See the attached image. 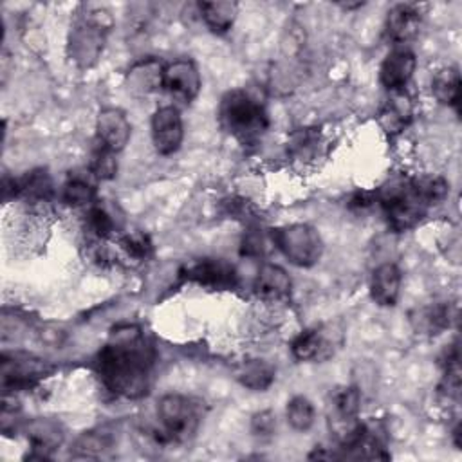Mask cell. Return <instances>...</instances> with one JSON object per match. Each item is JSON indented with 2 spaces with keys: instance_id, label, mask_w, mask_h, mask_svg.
Here are the masks:
<instances>
[{
  "instance_id": "cell-2",
  "label": "cell",
  "mask_w": 462,
  "mask_h": 462,
  "mask_svg": "<svg viewBox=\"0 0 462 462\" xmlns=\"http://www.w3.org/2000/svg\"><path fill=\"white\" fill-rule=\"evenodd\" d=\"M449 186L446 179L439 175H422L411 179H392L379 191L375 200L379 202L388 226L397 231H408L415 227L428 213V209L446 199Z\"/></svg>"
},
{
  "instance_id": "cell-27",
  "label": "cell",
  "mask_w": 462,
  "mask_h": 462,
  "mask_svg": "<svg viewBox=\"0 0 462 462\" xmlns=\"http://www.w3.org/2000/svg\"><path fill=\"white\" fill-rule=\"evenodd\" d=\"M319 132L316 128H300L291 134L289 153L298 161H309L319 148Z\"/></svg>"
},
{
  "instance_id": "cell-3",
  "label": "cell",
  "mask_w": 462,
  "mask_h": 462,
  "mask_svg": "<svg viewBox=\"0 0 462 462\" xmlns=\"http://www.w3.org/2000/svg\"><path fill=\"white\" fill-rule=\"evenodd\" d=\"M112 14L99 5H79L74 13L69 38L67 56L78 69H90L103 54L108 32L112 29Z\"/></svg>"
},
{
  "instance_id": "cell-17",
  "label": "cell",
  "mask_w": 462,
  "mask_h": 462,
  "mask_svg": "<svg viewBox=\"0 0 462 462\" xmlns=\"http://www.w3.org/2000/svg\"><path fill=\"white\" fill-rule=\"evenodd\" d=\"M164 63L155 58H146L134 63L126 72V87L134 96H148L162 88Z\"/></svg>"
},
{
  "instance_id": "cell-18",
  "label": "cell",
  "mask_w": 462,
  "mask_h": 462,
  "mask_svg": "<svg viewBox=\"0 0 462 462\" xmlns=\"http://www.w3.org/2000/svg\"><path fill=\"white\" fill-rule=\"evenodd\" d=\"M420 27V11L415 4H397L388 11L386 34L397 45L411 40Z\"/></svg>"
},
{
  "instance_id": "cell-12",
  "label": "cell",
  "mask_w": 462,
  "mask_h": 462,
  "mask_svg": "<svg viewBox=\"0 0 462 462\" xmlns=\"http://www.w3.org/2000/svg\"><path fill=\"white\" fill-rule=\"evenodd\" d=\"M188 280L211 289H233L236 285V271L222 258H204L191 265Z\"/></svg>"
},
{
  "instance_id": "cell-15",
  "label": "cell",
  "mask_w": 462,
  "mask_h": 462,
  "mask_svg": "<svg viewBox=\"0 0 462 462\" xmlns=\"http://www.w3.org/2000/svg\"><path fill=\"white\" fill-rule=\"evenodd\" d=\"M402 274L393 262L381 263L370 276V296L381 307H393L401 294Z\"/></svg>"
},
{
  "instance_id": "cell-22",
  "label": "cell",
  "mask_w": 462,
  "mask_h": 462,
  "mask_svg": "<svg viewBox=\"0 0 462 462\" xmlns=\"http://www.w3.org/2000/svg\"><path fill=\"white\" fill-rule=\"evenodd\" d=\"M451 310L446 303H433L422 309H417L415 314H411V325L419 334L435 336L440 334L449 327Z\"/></svg>"
},
{
  "instance_id": "cell-11",
  "label": "cell",
  "mask_w": 462,
  "mask_h": 462,
  "mask_svg": "<svg viewBox=\"0 0 462 462\" xmlns=\"http://www.w3.org/2000/svg\"><path fill=\"white\" fill-rule=\"evenodd\" d=\"M43 374H45V368L40 363V359H34L31 356H20V354L2 356L0 375H2V388L5 393L11 390L31 386Z\"/></svg>"
},
{
  "instance_id": "cell-28",
  "label": "cell",
  "mask_w": 462,
  "mask_h": 462,
  "mask_svg": "<svg viewBox=\"0 0 462 462\" xmlns=\"http://www.w3.org/2000/svg\"><path fill=\"white\" fill-rule=\"evenodd\" d=\"M114 218L112 215L103 208V206H97V204H92L88 208V213H87V229L97 238V240H103L106 236H110L114 233Z\"/></svg>"
},
{
  "instance_id": "cell-6",
  "label": "cell",
  "mask_w": 462,
  "mask_h": 462,
  "mask_svg": "<svg viewBox=\"0 0 462 462\" xmlns=\"http://www.w3.org/2000/svg\"><path fill=\"white\" fill-rule=\"evenodd\" d=\"M271 238L280 253L296 267H312L323 254V240L309 224H287L273 229Z\"/></svg>"
},
{
  "instance_id": "cell-7",
  "label": "cell",
  "mask_w": 462,
  "mask_h": 462,
  "mask_svg": "<svg viewBox=\"0 0 462 462\" xmlns=\"http://www.w3.org/2000/svg\"><path fill=\"white\" fill-rule=\"evenodd\" d=\"M150 128H152V143L157 153L171 155L180 148L184 139V123L175 105L159 106L152 116Z\"/></svg>"
},
{
  "instance_id": "cell-24",
  "label": "cell",
  "mask_w": 462,
  "mask_h": 462,
  "mask_svg": "<svg viewBox=\"0 0 462 462\" xmlns=\"http://www.w3.org/2000/svg\"><path fill=\"white\" fill-rule=\"evenodd\" d=\"M236 377L245 388L254 392H263L274 381V368L262 359H251L238 368Z\"/></svg>"
},
{
  "instance_id": "cell-8",
  "label": "cell",
  "mask_w": 462,
  "mask_h": 462,
  "mask_svg": "<svg viewBox=\"0 0 462 462\" xmlns=\"http://www.w3.org/2000/svg\"><path fill=\"white\" fill-rule=\"evenodd\" d=\"M162 88L177 101L191 103L200 88L202 78L197 65L191 60H175L164 65Z\"/></svg>"
},
{
  "instance_id": "cell-4",
  "label": "cell",
  "mask_w": 462,
  "mask_h": 462,
  "mask_svg": "<svg viewBox=\"0 0 462 462\" xmlns=\"http://www.w3.org/2000/svg\"><path fill=\"white\" fill-rule=\"evenodd\" d=\"M218 119L222 128L242 144L256 143L269 128L265 105L258 96L245 88H233L222 96Z\"/></svg>"
},
{
  "instance_id": "cell-10",
  "label": "cell",
  "mask_w": 462,
  "mask_h": 462,
  "mask_svg": "<svg viewBox=\"0 0 462 462\" xmlns=\"http://www.w3.org/2000/svg\"><path fill=\"white\" fill-rule=\"evenodd\" d=\"M130 135H132V125L123 110L108 106L97 114L96 139L99 146L110 150L112 153H119L128 144Z\"/></svg>"
},
{
  "instance_id": "cell-19",
  "label": "cell",
  "mask_w": 462,
  "mask_h": 462,
  "mask_svg": "<svg viewBox=\"0 0 462 462\" xmlns=\"http://www.w3.org/2000/svg\"><path fill=\"white\" fill-rule=\"evenodd\" d=\"M32 446L29 458H49L51 451L63 442V430L51 419H34L25 428Z\"/></svg>"
},
{
  "instance_id": "cell-26",
  "label": "cell",
  "mask_w": 462,
  "mask_h": 462,
  "mask_svg": "<svg viewBox=\"0 0 462 462\" xmlns=\"http://www.w3.org/2000/svg\"><path fill=\"white\" fill-rule=\"evenodd\" d=\"M314 406L305 395H294L285 408V419L296 431H309L314 424Z\"/></svg>"
},
{
  "instance_id": "cell-14",
  "label": "cell",
  "mask_w": 462,
  "mask_h": 462,
  "mask_svg": "<svg viewBox=\"0 0 462 462\" xmlns=\"http://www.w3.org/2000/svg\"><path fill=\"white\" fill-rule=\"evenodd\" d=\"M254 294L267 303H280L289 298L292 282L287 271L276 263H263L254 278Z\"/></svg>"
},
{
  "instance_id": "cell-33",
  "label": "cell",
  "mask_w": 462,
  "mask_h": 462,
  "mask_svg": "<svg viewBox=\"0 0 462 462\" xmlns=\"http://www.w3.org/2000/svg\"><path fill=\"white\" fill-rule=\"evenodd\" d=\"M263 253V240L256 231H251L242 240V254L258 256Z\"/></svg>"
},
{
  "instance_id": "cell-21",
  "label": "cell",
  "mask_w": 462,
  "mask_h": 462,
  "mask_svg": "<svg viewBox=\"0 0 462 462\" xmlns=\"http://www.w3.org/2000/svg\"><path fill=\"white\" fill-rule=\"evenodd\" d=\"M199 13L206 27L215 34L227 32L238 14V4L227 2V0H217V2H200Z\"/></svg>"
},
{
  "instance_id": "cell-5",
  "label": "cell",
  "mask_w": 462,
  "mask_h": 462,
  "mask_svg": "<svg viewBox=\"0 0 462 462\" xmlns=\"http://www.w3.org/2000/svg\"><path fill=\"white\" fill-rule=\"evenodd\" d=\"M161 439L166 442L189 440L200 424L199 404L182 393H166L157 401Z\"/></svg>"
},
{
  "instance_id": "cell-1",
  "label": "cell",
  "mask_w": 462,
  "mask_h": 462,
  "mask_svg": "<svg viewBox=\"0 0 462 462\" xmlns=\"http://www.w3.org/2000/svg\"><path fill=\"white\" fill-rule=\"evenodd\" d=\"M155 350L137 325L112 330L96 357V372L103 386L116 397L141 399L152 384Z\"/></svg>"
},
{
  "instance_id": "cell-31",
  "label": "cell",
  "mask_w": 462,
  "mask_h": 462,
  "mask_svg": "<svg viewBox=\"0 0 462 462\" xmlns=\"http://www.w3.org/2000/svg\"><path fill=\"white\" fill-rule=\"evenodd\" d=\"M119 245L121 249L130 256V258H135V260H144L148 258L150 251H152V244L148 240L146 235L143 233H130V235H125L121 240H119Z\"/></svg>"
},
{
  "instance_id": "cell-29",
  "label": "cell",
  "mask_w": 462,
  "mask_h": 462,
  "mask_svg": "<svg viewBox=\"0 0 462 462\" xmlns=\"http://www.w3.org/2000/svg\"><path fill=\"white\" fill-rule=\"evenodd\" d=\"M116 171H117L116 153L97 144L90 155V173L101 180H108L116 175Z\"/></svg>"
},
{
  "instance_id": "cell-23",
  "label": "cell",
  "mask_w": 462,
  "mask_h": 462,
  "mask_svg": "<svg viewBox=\"0 0 462 462\" xmlns=\"http://www.w3.org/2000/svg\"><path fill=\"white\" fill-rule=\"evenodd\" d=\"M431 92L435 99L448 106H457L460 97V72L457 67H444L433 74Z\"/></svg>"
},
{
  "instance_id": "cell-9",
  "label": "cell",
  "mask_w": 462,
  "mask_h": 462,
  "mask_svg": "<svg viewBox=\"0 0 462 462\" xmlns=\"http://www.w3.org/2000/svg\"><path fill=\"white\" fill-rule=\"evenodd\" d=\"M415 67L417 58L413 51H410L404 45H397L384 56L379 67V81L388 92L406 90V85L410 83L415 72Z\"/></svg>"
},
{
  "instance_id": "cell-32",
  "label": "cell",
  "mask_w": 462,
  "mask_h": 462,
  "mask_svg": "<svg viewBox=\"0 0 462 462\" xmlns=\"http://www.w3.org/2000/svg\"><path fill=\"white\" fill-rule=\"evenodd\" d=\"M276 431V415L271 410H262L256 411L251 417V433L260 439V440H267L274 435Z\"/></svg>"
},
{
  "instance_id": "cell-30",
  "label": "cell",
  "mask_w": 462,
  "mask_h": 462,
  "mask_svg": "<svg viewBox=\"0 0 462 462\" xmlns=\"http://www.w3.org/2000/svg\"><path fill=\"white\" fill-rule=\"evenodd\" d=\"M110 448V439L106 433L99 431H88L83 433L76 440V449L79 451L81 457H99L105 449Z\"/></svg>"
},
{
  "instance_id": "cell-25",
  "label": "cell",
  "mask_w": 462,
  "mask_h": 462,
  "mask_svg": "<svg viewBox=\"0 0 462 462\" xmlns=\"http://www.w3.org/2000/svg\"><path fill=\"white\" fill-rule=\"evenodd\" d=\"M61 200L72 208H90L96 204V188L83 177H70L63 184Z\"/></svg>"
},
{
  "instance_id": "cell-13",
  "label": "cell",
  "mask_w": 462,
  "mask_h": 462,
  "mask_svg": "<svg viewBox=\"0 0 462 462\" xmlns=\"http://www.w3.org/2000/svg\"><path fill=\"white\" fill-rule=\"evenodd\" d=\"M330 406H332V419L337 426H341V431L337 433V439L343 440L359 422L357 415L361 410V392L357 386H341L336 388L330 395Z\"/></svg>"
},
{
  "instance_id": "cell-16",
  "label": "cell",
  "mask_w": 462,
  "mask_h": 462,
  "mask_svg": "<svg viewBox=\"0 0 462 462\" xmlns=\"http://www.w3.org/2000/svg\"><path fill=\"white\" fill-rule=\"evenodd\" d=\"M334 350V339L323 327H312L300 332L292 343L291 352L298 361H318L327 359Z\"/></svg>"
},
{
  "instance_id": "cell-20",
  "label": "cell",
  "mask_w": 462,
  "mask_h": 462,
  "mask_svg": "<svg viewBox=\"0 0 462 462\" xmlns=\"http://www.w3.org/2000/svg\"><path fill=\"white\" fill-rule=\"evenodd\" d=\"M413 117V103L406 90L390 92V99L379 112V125L388 134H397L408 126Z\"/></svg>"
}]
</instances>
